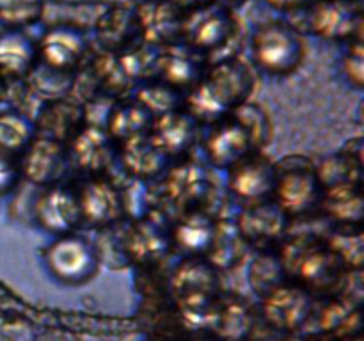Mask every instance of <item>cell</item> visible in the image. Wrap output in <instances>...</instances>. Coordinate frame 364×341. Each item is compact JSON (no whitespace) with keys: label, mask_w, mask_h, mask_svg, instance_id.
I'll return each instance as SVG.
<instances>
[{"label":"cell","mask_w":364,"mask_h":341,"mask_svg":"<svg viewBox=\"0 0 364 341\" xmlns=\"http://www.w3.org/2000/svg\"><path fill=\"white\" fill-rule=\"evenodd\" d=\"M50 270L64 283L87 281L96 270L95 252L84 240L64 238L55 242L46 252Z\"/></svg>","instance_id":"obj_2"},{"label":"cell","mask_w":364,"mask_h":341,"mask_svg":"<svg viewBox=\"0 0 364 341\" xmlns=\"http://www.w3.org/2000/svg\"><path fill=\"white\" fill-rule=\"evenodd\" d=\"M38 213L43 224L50 229L64 231L70 229V226H73L75 220L78 219L80 205L68 192L53 190L46 197H43Z\"/></svg>","instance_id":"obj_8"},{"label":"cell","mask_w":364,"mask_h":341,"mask_svg":"<svg viewBox=\"0 0 364 341\" xmlns=\"http://www.w3.org/2000/svg\"><path fill=\"white\" fill-rule=\"evenodd\" d=\"M85 50L84 38L78 28L52 27L41 41L45 63L53 70H68L82 59Z\"/></svg>","instance_id":"obj_4"},{"label":"cell","mask_w":364,"mask_h":341,"mask_svg":"<svg viewBox=\"0 0 364 341\" xmlns=\"http://www.w3.org/2000/svg\"><path fill=\"white\" fill-rule=\"evenodd\" d=\"M36 332L27 318L14 313H0V341H34Z\"/></svg>","instance_id":"obj_17"},{"label":"cell","mask_w":364,"mask_h":341,"mask_svg":"<svg viewBox=\"0 0 364 341\" xmlns=\"http://www.w3.org/2000/svg\"><path fill=\"white\" fill-rule=\"evenodd\" d=\"M110 11L107 2H57L43 6L41 18H46L53 27L85 28L102 25L103 18Z\"/></svg>","instance_id":"obj_5"},{"label":"cell","mask_w":364,"mask_h":341,"mask_svg":"<svg viewBox=\"0 0 364 341\" xmlns=\"http://www.w3.org/2000/svg\"><path fill=\"white\" fill-rule=\"evenodd\" d=\"M249 85H251V78H249L247 67L238 60H228L213 71L206 92L213 99L237 98Z\"/></svg>","instance_id":"obj_9"},{"label":"cell","mask_w":364,"mask_h":341,"mask_svg":"<svg viewBox=\"0 0 364 341\" xmlns=\"http://www.w3.org/2000/svg\"><path fill=\"white\" fill-rule=\"evenodd\" d=\"M213 4H223V2H238V0H212Z\"/></svg>","instance_id":"obj_23"},{"label":"cell","mask_w":364,"mask_h":341,"mask_svg":"<svg viewBox=\"0 0 364 341\" xmlns=\"http://www.w3.org/2000/svg\"><path fill=\"white\" fill-rule=\"evenodd\" d=\"M272 6L279 7V9H290V7H297L301 6L304 0H269Z\"/></svg>","instance_id":"obj_22"},{"label":"cell","mask_w":364,"mask_h":341,"mask_svg":"<svg viewBox=\"0 0 364 341\" xmlns=\"http://www.w3.org/2000/svg\"><path fill=\"white\" fill-rule=\"evenodd\" d=\"M309 25L320 36L343 38L354 31V9L341 0H338V2L336 0H323L311 9Z\"/></svg>","instance_id":"obj_6"},{"label":"cell","mask_w":364,"mask_h":341,"mask_svg":"<svg viewBox=\"0 0 364 341\" xmlns=\"http://www.w3.org/2000/svg\"><path fill=\"white\" fill-rule=\"evenodd\" d=\"M36 57V46L23 32L7 31L0 34V75L21 77L31 70Z\"/></svg>","instance_id":"obj_7"},{"label":"cell","mask_w":364,"mask_h":341,"mask_svg":"<svg viewBox=\"0 0 364 341\" xmlns=\"http://www.w3.org/2000/svg\"><path fill=\"white\" fill-rule=\"evenodd\" d=\"M60 166H63V160H60L59 148L55 144L41 141L27 155L25 173L31 180L46 183V181H52L53 178L59 176Z\"/></svg>","instance_id":"obj_11"},{"label":"cell","mask_w":364,"mask_h":341,"mask_svg":"<svg viewBox=\"0 0 364 341\" xmlns=\"http://www.w3.org/2000/svg\"><path fill=\"white\" fill-rule=\"evenodd\" d=\"M14 176H16V170H14L13 162L9 160V155L0 153V194L11 188Z\"/></svg>","instance_id":"obj_20"},{"label":"cell","mask_w":364,"mask_h":341,"mask_svg":"<svg viewBox=\"0 0 364 341\" xmlns=\"http://www.w3.org/2000/svg\"><path fill=\"white\" fill-rule=\"evenodd\" d=\"M43 6V0H0V20L9 27H23L41 18Z\"/></svg>","instance_id":"obj_13"},{"label":"cell","mask_w":364,"mask_h":341,"mask_svg":"<svg viewBox=\"0 0 364 341\" xmlns=\"http://www.w3.org/2000/svg\"><path fill=\"white\" fill-rule=\"evenodd\" d=\"M212 149L213 158L219 160V163H228L235 158H240L242 153L245 151V131L237 126H228V130L219 131L213 135Z\"/></svg>","instance_id":"obj_15"},{"label":"cell","mask_w":364,"mask_h":341,"mask_svg":"<svg viewBox=\"0 0 364 341\" xmlns=\"http://www.w3.org/2000/svg\"><path fill=\"white\" fill-rule=\"evenodd\" d=\"M270 183H272V176H270L269 167L263 163H249L235 174L233 187L238 194L256 197L269 190Z\"/></svg>","instance_id":"obj_14"},{"label":"cell","mask_w":364,"mask_h":341,"mask_svg":"<svg viewBox=\"0 0 364 341\" xmlns=\"http://www.w3.org/2000/svg\"><path fill=\"white\" fill-rule=\"evenodd\" d=\"M252 53L269 73H290L304 57V43L297 31L283 21H269L255 32Z\"/></svg>","instance_id":"obj_1"},{"label":"cell","mask_w":364,"mask_h":341,"mask_svg":"<svg viewBox=\"0 0 364 341\" xmlns=\"http://www.w3.org/2000/svg\"><path fill=\"white\" fill-rule=\"evenodd\" d=\"M110 195L105 188L102 187H92L91 190L85 192L84 201L78 202L80 205V212L84 210V213L87 217H91L92 220H105L110 217L112 212V201H110Z\"/></svg>","instance_id":"obj_18"},{"label":"cell","mask_w":364,"mask_h":341,"mask_svg":"<svg viewBox=\"0 0 364 341\" xmlns=\"http://www.w3.org/2000/svg\"><path fill=\"white\" fill-rule=\"evenodd\" d=\"M34 341H80V340H78L75 334L68 332V330L53 329V330H46V332L36 336Z\"/></svg>","instance_id":"obj_21"},{"label":"cell","mask_w":364,"mask_h":341,"mask_svg":"<svg viewBox=\"0 0 364 341\" xmlns=\"http://www.w3.org/2000/svg\"><path fill=\"white\" fill-rule=\"evenodd\" d=\"M304 169H288L281 174L277 181V192L287 208L301 210L313 199L315 180L311 173H302Z\"/></svg>","instance_id":"obj_10"},{"label":"cell","mask_w":364,"mask_h":341,"mask_svg":"<svg viewBox=\"0 0 364 341\" xmlns=\"http://www.w3.org/2000/svg\"><path fill=\"white\" fill-rule=\"evenodd\" d=\"M347 70L348 75H350L352 80L355 84H361L363 80V52H361V45H355L354 48L350 50V55L347 59Z\"/></svg>","instance_id":"obj_19"},{"label":"cell","mask_w":364,"mask_h":341,"mask_svg":"<svg viewBox=\"0 0 364 341\" xmlns=\"http://www.w3.org/2000/svg\"><path fill=\"white\" fill-rule=\"evenodd\" d=\"M31 137V128L27 121L14 114H0V153L9 155L23 148Z\"/></svg>","instance_id":"obj_16"},{"label":"cell","mask_w":364,"mask_h":341,"mask_svg":"<svg viewBox=\"0 0 364 341\" xmlns=\"http://www.w3.org/2000/svg\"><path fill=\"white\" fill-rule=\"evenodd\" d=\"M233 31V18L219 4L194 11L185 21V32L192 45L199 48H219Z\"/></svg>","instance_id":"obj_3"},{"label":"cell","mask_w":364,"mask_h":341,"mask_svg":"<svg viewBox=\"0 0 364 341\" xmlns=\"http://www.w3.org/2000/svg\"><path fill=\"white\" fill-rule=\"evenodd\" d=\"M267 316L270 322L281 327H295L308 311L304 297L294 291H277L270 301L267 302Z\"/></svg>","instance_id":"obj_12"}]
</instances>
